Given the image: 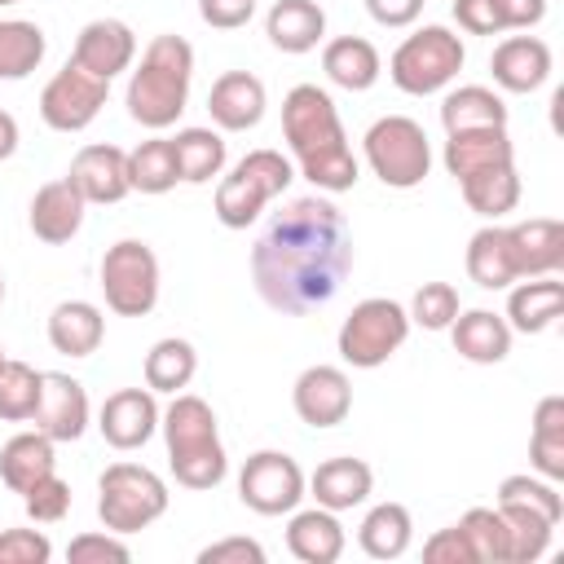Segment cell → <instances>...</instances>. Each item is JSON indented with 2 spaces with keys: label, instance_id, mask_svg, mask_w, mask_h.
<instances>
[{
  "label": "cell",
  "instance_id": "obj_25",
  "mask_svg": "<svg viewBox=\"0 0 564 564\" xmlns=\"http://www.w3.org/2000/svg\"><path fill=\"white\" fill-rule=\"evenodd\" d=\"M264 35L282 53H308L326 35V13L317 0H278L264 18Z\"/></svg>",
  "mask_w": 564,
  "mask_h": 564
},
{
  "label": "cell",
  "instance_id": "obj_17",
  "mask_svg": "<svg viewBox=\"0 0 564 564\" xmlns=\"http://www.w3.org/2000/svg\"><path fill=\"white\" fill-rule=\"evenodd\" d=\"M97 427L115 449H141L159 427V401L150 388H119L106 397Z\"/></svg>",
  "mask_w": 564,
  "mask_h": 564
},
{
  "label": "cell",
  "instance_id": "obj_9",
  "mask_svg": "<svg viewBox=\"0 0 564 564\" xmlns=\"http://www.w3.org/2000/svg\"><path fill=\"white\" fill-rule=\"evenodd\" d=\"M366 163L388 189H414L432 172V145L410 115H383L366 132Z\"/></svg>",
  "mask_w": 564,
  "mask_h": 564
},
{
  "label": "cell",
  "instance_id": "obj_37",
  "mask_svg": "<svg viewBox=\"0 0 564 564\" xmlns=\"http://www.w3.org/2000/svg\"><path fill=\"white\" fill-rule=\"evenodd\" d=\"M194 370H198V352H194L189 339H159L145 352V388L150 392H172L176 397L181 388H189Z\"/></svg>",
  "mask_w": 564,
  "mask_h": 564
},
{
  "label": "cell",
  "instance_id": "obj_18",
  "mask_svg": "<svg viewBox=\"0 0 564 564\" xmlns=\"http://www.w3.org/2000/svg\"><path fill=\"white\" fill-rule=\"evenodd\" d=\"M66 181L84 194V203H119L132 185H128V154L119 145H84L70 159Z\"/></svg>",
  "mask_w": 564,
  "mask_h": 564
},
{
  "label": "cell",
  "instance_id": "obj_41",
  "mask_svg": "<svg viewBox=\"0 0 564 564\" xmlns=\"http://www.w3.org/2000/svg\"><path fill=\"white\" fill-rule=\"evenodd\" d=\"M458 529L467 533L476 564H507V520L498 507H471Z\"/></svg>",
  "mask_w": 564,
  "mask_h": 564
},
{
  "label": "cell",
  "instance_id": "obj_45",
  "mask_svg": "<svg viewBox=\"0 0 564 564\" xmlns=\"http://www.w3.org/2000/svg\"><path fill=\"white\" fill-rule=\"evenodd\" d=\"M53 542L40 529H4L0 533V564H48Z\"/></svg>",
  "mask_w": 564,
  "mask_h": 564
},
{
  "label": "cell",
  "instance_id": "obj_15",
  "mask_svg": "<svg viewBox=\"0 0 564 564\" xmlns=\"http://www.w3.org/2000/svg\"><path fill=\"white\" fill-rule=\"evenodd\" d=\"M291 401H295V414L308 427H335L352 410V383H348V375L339 366H308L295 379Z\"/></svg>",
  "mask_w": 564,
  "mask_h": 564
},
{
  "label": "cell",
  "instance_id": "obj_54",
  "mask_svg": "<svg viewBox=\"0 0 564 564\" xmlns=\"http://www.w3.org/2000/svg\"><path fill=\"white\" fill-rule=\"evenodd\" d=\"M0 361H4V344H0Z\"/></svg>",
  "mask_w": 564,
  "mask_h": 564
},
{
  "label": "cell",
  "instance_id": "obj_12",
  "mask_svg": "<svg viewBox=\"0 0 564 564\" xmlns=\"http://www.w3.org/2000/svg\"><path fill=\"white\" fill-rule=\"evenodd\" d=\"M304 471L282 449H256L238 471V498L256 516H286L304 498Z\"/></svg>",
  "mask_w": 564,
  "mask_h": 564
},
{
  "label": "cell",
  "instance_id": "obj_40",
  "mask_svg": "<svg viewBox=\"0 0 564 564\" xmlns=\"http://www.w3.org/2000/svg\"><path fill=\"white\" fill-rule=\"evenodd\" d=\"M498 507H511V511H529L546 524H560L564 516V498L555 494L551 480H533V476H507L498 485Z\"/></svg>",
  "mask_w": 564,
  "mask_h": 564
},
{
  "label": "cell",
  "instance_id": "obj_35",
  "mask_svg": "<svg viewBox=\"0 0 564 564\" xmlns=\"http://www.w3.org/2000/svg\"><path fill=\"white\" fill-rule=\"evenodd\" d=\"M529 458L546 480H564V397H542L538 401Z\"/></svg>",
  "mask_w": 564,
  "mask_h": 564
},
{
  "label": "cell",
  "instance_id": "obj_11",
  "mask_svg": "<svg viewBox=\"0 0 564 564\" xmlns=\"http://www.w3.org/2000/svg\"><path fill=\"white\" fill-rule=\"evenodd\" d=\"M106 308L119 317H145L159 304V256L141 238H119L101 256Z\"/></svg>",
  "mask_w": 564,
  "mask_h": 564
},
{
  "label": "cell",
  "instance_id": "obj_14",
  "mask_svg": "<svg viewBox=\"0 0 564 564\" xmlns=\"http://www.w3.org/2000/svg\"><path fill=\"white\" fill-rule=\"evenodd\" d=\"M35 427L53 441H79L88 427V392L79 379L62 370H44L40 379V401H35Z\"/></svg>",
  "mask_w": 564,
  "mask_h": 564
},
{
  "label": "cell",
  "instance_id": "obj_44",
  "mask_svg": "<svg viewBox=\"0 0 564 564\" xmlns=\"http://www.w3.org/2000/svg\"><path fill=\"white\" fill-rule=\"evenodd\" d=\"M66 560L70 564H123L128 560V546H123V533H79V538H70V546H66Z\"/></svg>",
  "mask_w": 564,
  "mask_h": 564
},
{
  "label": "cell",
  "instance_id": "obj_52",
  "mask_svg": "<svg viewBox=\"0 0 564 564\" xmlns=\"http://www.w3.org/2000/svg\"><path fill=\"white\" fill-rule=\"evenodd\" d=\"M18 150V119L9 110H0V163Z\"/></svg>",
  "mask_w": 564,
  "mask_h": 564
},
{
  "label": "cell",
  "instance_id": "obj_30",
  "mask_svg": "<svg viewBox=\"0 0 564 564\" xmlns=\"http://www.w3.org/2000/svg\"><path fill=\"white\" fill-rule=\"evenodd\" d=\"M560 313H564V282H555L551 273H546V278H529V282H520V286L507 295V326H511V330L538 335V330H546Z\"/></svg>",
  "mask_w": 564,
  "mask_h": 564
},
{
  "label": "cell",
  "instance_id": "obj_20",
  "mask_svg": "<svg viewBox=\"0 0 564 564\" xmlns=\"http://www.w3.org/2000/svg\"><path fill=\"white\" fill-rule=\"evenodd\" d=\"M507 247L520 278H546L564 264V225L555 216H533L520 225H507Z\"/></svg>",
  "mask_w": 564,
  "mask_h": 564
},
{
  "label": "cell",
  "instance_id": "obj_7",
  "mask_svg": "<svg viewBox=\"0 0 564 564\" xmlns=\"http://www.w3.org/2000/svg\"><path fill=\"white\" fill-rule=\"evenodd\" d=\"M463 62H467V48L449 26H423L397 44L388 75L401 93L427 97V93H441L463 70Z\"/></svg>",
  "mask_w": 564,
  "mask_h": 564
},
{
  "label": "cell",
  "instance_id": "obj_2",
  "mask_svg": "<svg viewBox=\"0 0 564 564\" xmlns=\"http://www.w3.org/2000/svg\"><path fill=\"white\" fill-rule=\"evenodd\" d=\"M282 137L300 163V172L326 189V194H344L357 185V159L348 150L339 110L330 101L326 88L317 84H295L282 97Z\"/></svg>",
  "mask_w": 564,
  "mask_h": 564
},
{
  "label": "cell",
  "instance_id": "obj_31",
  "mask_svg": "<svg viewBox=\"0 0 564 564\" xmlns=\"http://www.w3.org/2000/svg\"><path fill=\"white\" fill-rule=\"evenodd\" d=\"M467 278L485 291H502L511 286L520 273H516V260H511V247H507V225H485L471 234L467 242Z\"/></svg>",
  "mask_w": 564,
  "mask_h": 564
},
{
  "label": "cell",
  "instance_id": "obj_27",
  "mask_svg": "<svg viewBox=\"0 0 564 564\" xmlns=\"http://www.w3.org/2000/svg\"><path fill=\"white\" fill-rule=\"evenodd\" d=\"M53 436H44L40 427L35 432H18L4 441L0 449V480L13 489V494H26L35 480H44L48 471H57V454H53Z\"/></svg>",
  "mask_w": 564,
  "mask_h": 564
},
{
  "label": "cell",
  "instance_id": "obj_8",
  "mask_svg": "<svg viewBox=\"0 0 564 564\" xmlns=\"http://www.w3.org/2000/svg\"><path fill=\"white\" fill-rule=\"evenodd\" d=\"M167 511V485L137 463H110L97 480V516L110 533H137Z\"/></svg>",
  "mask_w": 564,
  "mask_h": 564
},
{
  "label": "cell",
  "instance_id": "obj_32",
  "mask_svg": "<svg viewBox=\"0 0 564 564\" xmlns=\"http://www.w3.org/2000/svg\"><path fill=\"white\" fill-rule=\"evenodd\" d=\"M441 123L445 132H476V128H507V106L494 88L485 84H467V88H454L445 101H441Z\"/></svg>",
  "mask_w": 564,
  "mask_h": 564
},
{
  "label": "cell",
  "instance_id": "obj_38",
  "mask_svg": "<svg viewBox=\"0 0 564 564\" xmlns=\"http://www.w3.org/2000/svg\"><path fill=\"white\" fill-rule=\"evenodd\" d=\"M44 31L22 18H0V79H26L44 62Z\"/></svg>",
  "mask_w": 564,
  "mask_h": 564
},
{
  "label": "cell",
  "instance_id": "obj_10",
  "mask_svg": "<svg viewBox=\"0 0 564 564\" xmlns=\"http://www.w3.org/2000/svg\"><path fill=\"white\" fill-rule=\"evenodd\" d=\"M410 335V313L397 300L370 295L361 304H352V313L339 326V357L357 370H375L383 366Z\"/></svg>",
  "mask_w": 564,
  "mask_h": 564
},
{
  "label": "cell",
  "instance_id": "obj_3",
  "mask_svg": "<svg viewBox=\"0 0 564 564\" xmlns=\"http://www.w3.org/2000/svg\"><path fill=\"white\" fill-rule=\"evenodd\" d=\"M445 172L458 181V189L476 216L494 220L520 203V172H516V150H511L507 128L449 132Z\"/></svg>",
  "mask_w": 564,
  "mask_h": 564
},
{
  "label": "cell",
  "instance_id": "obj_19",
  "mask_svg": "<svg viewBox=\"0 0 564 564\" xmlns=\"http://www.w3.org/2000/svg\"><path fill=\"white\" fill-rule=\"evenodd\" d=\"M207 115L220 132H247L264 119V84L251 70H225L207 93Z\"/></svg>",
  "mask_w": 564,
  "mask_h": 564
},
{
  "label": "cell",
  "instance_id": "obj_48",
  "mask_svg": "<svg viewBox=\"0 0 564 564\" xmlns=\"http://www.w3.org/2000/svg\"><path fill=\"white\" fill-rule=\"evenodd\" d=\"M256 13V0H198V18L216 31H234V26H247Z\"/></svg>",
  "mask_w": 564,
  "mask_h": 564
},
{
  "label": "cell",
  "instance_id": "obj_43",
  "mask_svg": "<svg viewBox=\"0 0 564 564\" xmlns=\"http://www.w3.org/2000/svg\"><path fill=\"white\" fill-rule=\"evenodd\" d=\"M22 507H26V516H31L35 524H53V520H62V516L70 511V485H66L57 471H48L44 480H35V485L22 494Z\"/></svg>",
  "mask_w": 564,
  "mask_h": 564
},
{
  "label": "cell",
  "instance_id": "obj_16",
  "mask_svg": "<svg viewBox=\"0 0 564 564\" xmlns=\"http://www.w3.org/2000/svg\"><path fill=\"white\" fill-rule=\"evenodd\" d=\"M132 57H137V35L119 18H93L75 35V53H70V62L97 79H115L119 70L132 66Z\"/></svg>",
  "mask_w": 564,
  "mask_h": 564
},
{
  "label": "cell",
  "instance_id": "obj_6",
  "mask_svg": "<svg viewBox=\"0 0 564 564\" xmlns=\"http://www.w3.org/2000/svg\"><path fill=\"white\" fill-rule=\"evenodd\" d=\"M295 181L291 159H282L278 150H251L234 163V172L216 185V220L225 229H247L269 198H278L286 185Z\"/></svg>",
  "mask_w": 564,
  "mask_h": 564
},
{
  "label": "cell",
  "instance_id": "obj_4",
  "mask_svg": "<svg viewBox=\"0 0 564 564\" xmlns=\"http://www.w3.org/2000/svg\"><path fill=\"white\" fill-rule=\"evenodd\" d=\"M194 79V48L181 35H154L141 53V66L128 79V115L141 128H172L189 101Z\"/></svg>",
  "mask_w": 564,
  "mask_h": 564
},
{
  "label": "cell",
  "instance_id": "obj_33",
  "mask_svg": "<svg viewBox=\"0 0 564 564\" xmlns=\"http://www.w3.org/2000/svg\"><path fill=\"white\" fill-rule=\"evenodd\" d=\"M410 538H414V520L401 502H379L366 511L361 529H357V542L370 560H397L410 551Z\"/></svg>",
  "mask_w": 564,
  "mask_h": 564
},
{
  "label": "cell",
  "instance_id": "obj_53",
  "mask_svg": "<svg viewBox=\"0 0 564 564\" xmlns=\"http://www.w3.org/2000/svg\"><path fill=\"white\" fill-rule=\"evenodd\" d=\"M0 300H4V278H0Z\"/></svg>",
  "mask_w": 564,
  "mask_h": 564
},
{
  "label": "cell",
  "instance_id": "obj_26",
  "mask_svg": "<svg viewBox=\"0 0 564 564\" xmlns=\"http://www.w3.org/2000/svg\"><path fill=\"white\" fill-rule=\"evenodd\" d=\"M286 546L304 564H335L344 555V524L326 507L295 511L291 524H286Z\"/></svg>",
  "mask_w": 564,
  "mask_h": 564
},
{
  "label": "cell",
  "instance_id": "obj_1",
  "mask_svg": "<svg viewBox=\"0 0 564 564\" xmlns=\"http://www.w3.org/2000/svg\"><path fill=\"white\" fill-rule=\"evenodd\" d=\"M352 269V234L330 198H291L251 247V282L273 313L300 317L335 300Z\"/></svg>",
  "mask_w": 564,
  "mask_h": 564
},
{
  "label": "cell",
  "instance_id": "obj_51",
  "mask_svg": "<svg viewBox=\"0 0 564 564\" xmlns=\"http://www.w3.org/2000/svg\"><path fill=\"white\" fill-rule=\"evenodd\" d=\"M366 13L379 26H410L423 13V0H366Z\"/></svg>",
  "mask_w": 564,
  "mask_h": 564
},
{
  "label": "cell",
  "instance_id": "obj_42",
  "mask_svg": "<svg viewBox=\"0 0 564 564\" xmlns=\"http://www.w3.org/2000/svg\"><path fill=\"white\" fill-rule=\"evenodd\" d=\"M454 317H458V291L449 282H423L414 291L410 322H419L423 330H449Z\"/></svg>",
  "mask_w": 564,
  "mask_h": 564
},
{
  "label": "cell",
  "instance_id": "obj_23",
  "mask_svg": "<svg viewBox=\"0 0 564 564\" xmlns=\"http://www.w3.org/2000/svg\"><path fill=\"white\" fill-rule=\"evenodd\" d=\"M313 498H317V507H326V511H352V507H361L366 498H370V489H375V471H370V463H361V458H326L313 476H308V485H304Z\"/></svg>",
  "mask_w": 564,
  "mask_h": 564
},
{
  "label": "cell",
  "instance_id": "obj_47",
  "mask_svg": "<svg viewBox=\"0 0 564 564\" xmlns=\"http://www.w3.org/2000/svg\"><path fill=\"white\" fill-rule=\"evenodd\" d=\"M198 564H264V546L256 538H220L198 551Z\"/></svg>",
  "mask_w": 564,
  "mask_h": 564
},
{
  "label": "cell",
  "instance_id": "obj_13",
  "mask_svg": "<svg viewBox=\"0 0 564 564\" xmlns=\"http://www.w3.org/2000/svg\"><path fill=\"white\" fill-rule=\"evenodd\" d=\"M110 97V79H97L88 75L84 66L66 62L40 93V119L53 128V132H84L101 106Z\"/></svg>",
  "mask_w": 564,
  "mask_h": 564
},
{
  "label": "cell",
  "instance_id": "obj_36",
  "mask_svg": "<svg viewBox=\"0 0 564 564\" xmlns=\"http://www.w3.org/2000/svg\"><path fill=\"white\" fill-rule=\"evenodd\" d=\"M181 181L172 137H150L128 154V185L141 194H167Z\"/></svg>",
  "mask_w": 564,
  "mask_h": 564
},
{
  "label": "cell",
  "instance_id": "obj_55",
  "mask_svg": "<svg viewBox=\"0 0 564 564\" xmlns=\"http://www.w3.org/2000/svg\"><path fill=\"white\" fill-rule=\"evenodd\" d=\"M0 4H18V0H0Z\"/></svg>",
  "mask_w": 564,
  "mask_h": 564
},
{
  "label": "cell",
  "instance_id": "obj_21",
  "mask_svg": "<svg viewBox=\"0 0 564 564\" xmlns=\"http://www.w3.org/2000/svg\"><path fill=\"white\" fill-rule=\"evenodd\" d=\"M84 212H88V203H84V194L66 176L62 181H48L31 198V234L40 242H48V247H62V242H70L79 234Z\"/></svg>",
  "mask_w": 564,
  "mask_h": 564
},
{
  "label": "cell",
  "instance_id": "obj_22",
  "mask_svg": "<svg viewBox=\"0 0 564 564\" xmlns=\"http://www.w3.org/2000/svg\"><path fill=\"white\" fill-rule=\"evenodd\" d=\"M494 84L507 93H533L551 75V48L538 35H507L489 57Z\"/></svg>",
  "mask_w": 564,
  "mask_h": 564
},
{
  "label": "cell",
  "instance_id": "obj_46",
  "mask_svg": "<svg viewBox=\"0 0 564 564\" xmlns=\"http://www.w3.org/2000/svg\"><path fill=\"white\" fill-rule=\"evenodd\" d=\"M423 560H427V564H476L471 542H467V533H463L458 524L436 529V533L423 542Z\"/></svg>",
  "mask_w": 564,
  "mask_h": 564
},
{
  "label": "cell",
  "instance_id": "obj_5",
  "mask_svg": "<svg viewBox=\"0 0 564 564\" xmlns=\"http://www.w3.org/2000/svg\"><path fill=\"white\" fill-rule=\"evenodd\" d=\"M159 427H163V441H167V463H172L176 485L216 489L225 480L229 458H225V445H220V432H216V414L203 397L176 392V401L159 414Z\"/></svg>",
  "mask_w": 564,
  "mask_h": 564
},
{
  "label": "cell",
  "instance_id": "obj_24",
  "mask_svg": "<svg viewBox=\"0 0 564 564\" xmlns=\"http://www.w3.org/2000/svg\"><path fill=\"white\" fill-rule=\"evenodd\" d=\"M449 335H454V352L476 361V366H494L511 352V326L507 317L489 313V308H467L449 322Z\"/></svg>",
  "mask_w": 564,
  "mask_h": 564
},
{
  "label": "cell",
  "instance_id": "obj_29",
  "mask_svg": "<svg viewBox=\"0 0 564 564\" xmlns=\"http://www.w3.org/2000/svg\"><path fill=\"white\" fill-rule=\"evenodd\" d=\"M322 70H326L330 84H339V88H348V93H366V88L379 79L383 62H379V48H375L370 40H361V35H339V40H330V44L322 48Z\"/></svg>",
  "mask_w": 564,
  "mask_h": 564
},
{
  "label": "cell",
  "instance_id": "obj_39",
  "mask_svg": "<svg viewBox=\"0 0 564 564\" xmlns=\"http://www.w3.org/2000/svg\"><path fill=\"white\" fill-rule=\"evenodd\" d=\"M40 379L44 370L26 366V361H0V419L4 423H26L35 414L40 401Z\"/></svg>",
  "mask_w": 564,
  "mask_h": 564
},
{
  "label": "cell",
  "instance_id": "obj_28",
  "mask_svg": "<svg viewBox=\"0 0 564 564\" xmlns=\"http://www.w3.org/2000/svg\"><path fill=\"white\" fill-rule=\"evenodd\" d=\"M106 335V317L88 300H62L48 313V344L66 357H93Z\"/></svg>",
  "mask_w": 564,
  "mask_h": 564
},
{
  "label": "cell",
  "instance_id": "obj_50",
  "mask_svg": "<svg viewBox=\"0 0 564 564\" xmlns=\"http://www.w3.org/2000/svg\"><path fill=\"white\" fill-rule=\"evenodd\" d=\"M502 31H529L546 18V0H494Z\"/></svg>",
  "mask_w": 564,
  "mask_h": 564
},
{
  "label": "cell",
  "instance_id": "obj_49",
  "mask_svg": "<svg viewBox=\"0 0 564 564\" xmlns=\"http://www.w3.org/2000/svg\"><path fill=\"white\" fill-rule=\"evenodd\" d=\"M454 18H458V26L471 31V35H498V31H502L494 0H454Z\"/></svg>",
  "mask_w": 564,
  "mask_h": 564
},
{
  "label": "cell",
  "instance_id": "obj_34",
  "mask_svg": "<svg viewBox=\"0 0 564 564\" xmlns=\"http://www.w3.org/2000/svg\"><path fill=\"white\" fill-rule=\"evenodd\" d=\"M172 150H176V172L189 185H207L225 167V137L212 128H181L172 137Z\"/></svg>",
  "mask_w": 564,
  "mask_h": 564
}]
</instances>
